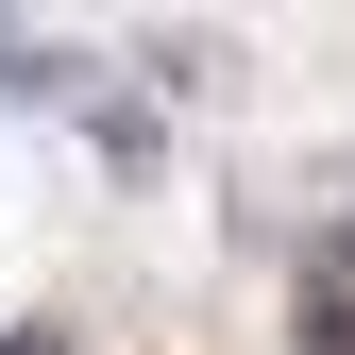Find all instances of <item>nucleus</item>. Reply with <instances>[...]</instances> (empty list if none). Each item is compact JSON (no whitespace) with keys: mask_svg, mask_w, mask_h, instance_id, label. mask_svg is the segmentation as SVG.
<instances>
[{"mask_svg":"<svg viewBox=\"0 0 355 355\" xmlns=\"http://www.w3.org/2000/svg\"><path fill=\"white\" fill-rule=\"evenodd\" d=\"M85 153H102V169H119V187H136V169H153L169 136H153V102H85Z\"/></svg>","mask_w":355,"mask_h":355,"instance_id":"1","label":"nucleus"},{"mask_svg":"<svg viewBox=\"0 0 355 355\" xmlns=\"http://www.w3.org/2000/svg\"><path fill=\"white\" fill-rule=\"evenodd\" d=\"M304 355H355V288H304Z\"/></svg>","mask_w":355,"mask_h":355,"instance_id":"2","label":"nucleus"},{"mask_svg":"<svg viewBox=\"0 0 355 355\" xmlns=\"http://www.w3.org/2000/svg\"><path fill=\"white\" fill-rule=\"evenodd\" d=\"M0 355H68V338H51V322H0Z\"/></svg>","mask_w":355,"mask_h":355,"instance_id":"3","label":"nucleus"}]
</instances>
